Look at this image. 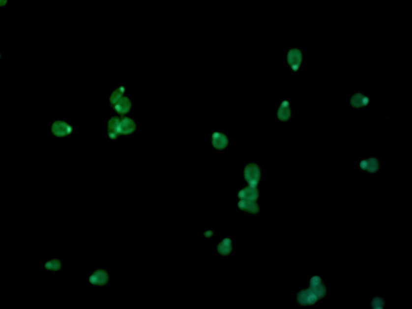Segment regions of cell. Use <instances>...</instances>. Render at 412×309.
Masks as SVG:
<instances>
[{"label":"cell","instance_id":"ba28073f","mask_svg":"<svg viewBox=\"0 0 412 309\" xmlns=\"http://www.w3.org/2000/svg\"><path fill=\"white\" fill-rule=\"evenodd\" d=\"M320 299L317 295L308 287L307 289H302L296 295V302L301 306H312L317 304Z\"/></svg>","mask_w":412,"mask_h":309},{"label":"cell","instance_id":"e0dca14e","mask_svg":"<svg viewBox=\"0 0 412 309\" xmlns=\"http://www.w3.org/2000/svg\"><path fill=\"white\" fill-rule=\"evenodd\" d=\"M125 91H126V88H125L124 85H119L111 93L110 98H109V103H110V106L111 107H113L118 103V101L122 97H123Z\"/></svg>","mask_w":412,"mask_h":309},{"label":"cell","instance_id":"7402d4cb","mask_svg":"<svg viewBox=\"0 0 412 309\" xmlns=\"http://www.w3.org/2000/svg\"><path fill=\"white\" fill-rule=\"evenodd\" d=\"M8 0H0V7H4L7 6Z\"/></svg>","mask_w":412,"mask_h":309},{"label":"cell","instance_id":"44dd1931","mask_svg":"<svg viewBox=\"0 0 412 309\" xmlns=\"http://www.w3.org/2000/svg\"><path fill=\"white\" fill-rule=\"evenodd\" d=\"M203 235L207 238H211V237H213V231L212 229H206L203 233Z\"/></svg>","mask_w":412,"mask_h":309},{"label":"cell","instance_id":"d6986e66","mask_svg":"<svg viewBox=\"0 0 412 309\" xmlns=\"http://www.w3.org/2000/svg\"><path fill=\"white\" fill-rule=\"evenodd\" d=\"M385 306V300L381 296H375L370 302V307L373 309H383Z\"/></svg>","mask_w":412,"mask_h":309},{"label":"cell","instance_id":"52a82bcc","mask_svg":"<svg viewBox=\"0 0 412 309\" xmlns=\"http://www.w3.org/2000/svg\"><path fill=\"white\" fill-rule=\"evenodd\" d=\"M211 144L216 151H224L230 146V138L226 133L213 131L211 135Z\"/></svg>","mask_w":412,"mask_h":309},{"label":"cell","instance_id":"30bf717a","mask_svg":"<svg viewBox=\"0 0 412 309\" xmlns=\"http://www.w3.org/2000/svg\"><path fill=\"white\" fill-rule=\"evenodd\" d=\"M359 168L362 171H367L369 173H375L380 169V162L375 156L360 160Z\"/></svg>","mask_w":412,"mask_h":309},{"label":"cell","instance_id":"9a60e30c","mask_svg":"<svg viewBox=\"0 0 412 309\" xmlns=\"http://www.w3.org/2000/svg\"><path fill=\"white\" fill-rule=\"evenodd\" d=\"M120 116H112L108 120L107 123V136L109 138L112 140H116L118 137V123H119Z\"/></svg>","mask_w":412,"mask_h":309},{"label":"cell","instance_id":"603a6c76","mask_svg":"<svg viewBox=\"0 0 412 309\" xmlns=\"http://www.w3.org/2000/svg\"><path fill=\"white\" fill-rule=\"evenodd\" d=\"M0 59H1V53H0Z\"/></svg>","mask_w":412,"mask_h":309},{"label":"cell","instance_id":"2e32d148","mask_svg":"<svg viewBox=\"0 0 412 309\" xmlns=\"http://www.w3.org/2000/svg\"><path fill=\"white\" fill-rule=\"evenodd\" d=\"M217 252L220 255L228 256L233 252V243L231 238H223L217 246Z\"/></svg>","mask_w":412,"mask_h":309},{"label":"cell","instance_id":"8992f818","mask_svg":"<svg viewBox=\"0 0 412 309\" xmlns=\"http://www.w3.org/2000/svg\"><path fill=\"white\" fill-rule=\"evenodd\" d=\"M137 130V125L135 119L127 116H120L119 123L118 127V136H130Z\"/></svg>","mask_w":412,"mask_h":309},{"label":"cell","instance_id":"277c9868","mask_svg":"<svg viewBox=\"0 0 412 309\" xmlns=\"http://www.w3.org/2000/svg\"><path fill=\"white\" fill-rule=\"evenodd\" d=\"M370 103H371V99L370 97L361 89L353 93L350 96V99H349V104L350 107L355 110L366 108L370 106Z\"/></svg>","mask_w":412,"mask_h":309},{"label":"cell","instance_id":"7a4b0ae2","mask_svg":"<svg viewBox=\"0 0 412 309\" xmlns=\"http://www.w3.org/2000/svg\"><path fill=\"white\" fill-rule=\"evenodd\" d=\"M262 171L260 165L256 163H249L243 169V177L251 186L258 187L261 180Z\"/></svg>","mask_w":412,"mask_h":309},{"label":"cell","instance_id":"9c48e42d","mask_svg":"<svg viewBox=\"0 0 412 309\" xmlns=\"http://www.w3.org/2000/svg\"><path fill=\"white\" fill-rule=\"evenodd\" d=\"M108 272L104 269H96L93 271V273L89 275L87 278V281L89 284L93 287H102L107 284L109 282Z\"/></svg>","mask_w":412,"mask_h":309},{"label":"cell","instance_id":"5b68a950","mask_svg":"<svg viewBox=\"0 0 412 309\" xmlns=\"http://www.w3.org/2000/svg\"><path fill=\"white\" fill-rule=\"evenodd\" d=\"M276 118L281 122H290L293 117V109L291 101L288 99H283L278 106L276 112Z\"/></svg>","mask_w":412,"mask_h":309},{"label":"cell","instance_id":"8fae6325","mask_svg":"<svg viewBox=\"0 0 412 309\" xmlns=\"http://www.w3.org/2000/svg\"><path fill=\"white\" fill-rule=\"evenodd\" d=\"M131 107L132 103L130 98L127 96H123L112 108L114 112H116L118 115L125 116L131 112Z\"/></svg>","mask_w":412,"mask_h":309},{"label":"cell","instance_id":"ac0fdd59","mask_svg":"<svg viewBox=\"0 0 412 309\" xmlns=\"http://www.w3.org/2000/svg\"><path fill=\"white\" fill-rule=\"evenodd\" d=\"M309 288L317 295V297L320 300L324 298L327 294V287H326L325 285L324 284L323 282L321 284L317 285V286H315V287H309Z\"/></svg>","mask_w":412,"mask_h":309},{"label":"cell","instance_id":"6da1fadb","mask_svg":"<svg viewBox=\"0 0 412 309\" xmlns=\"http://www.w3.org/2000/svg\"><path fill=\"white\" fill-rule=\"evenodd\" d=\"M287 66L293 74L299 73L304 63V53L300 48L292 47L288 49L286 54Z\"/></svg>","mask_w":412,"mask_h":309},{"label":"cell","instance_id":"5bb4252c","mask_svg":"<svg viewBox=\"0 0 412 309\" xmlns=\"http://www.w3.org/2000/svg\"><path fill=\"white\" fill-rule=\"evenodd\" d=\"M240 210L250 214H257L260 213V205L257 201L253 200H240L237 203Z\"/></svg>","mask_w":412,"mask_h":309},{"label":"cell","instance_id":"ffe728a7","mask_svg":"<svg viewBox=\"0 0 412 309\" xmlns=\"http://www.w3.org/2000/svg\"><path fill=\"white\" fill-rule=\"evenodd\" d=\"M322 282H322V279L321 276H313V277L310 279V281H309V287H315V286L321 284Z\"/></svg>","mask_w":412,"mask_h":309},{"label":"cell","instance_id":"4fadbf2b","mask_svg":"<svg viewBox=\"0 0 412 309\" xmlns=\"http://www.w3.org/2000/svg\"><path fill=\"white\" fill-rule=\"evenodd\" d=\"M62 269L63 262L61 258H49V259L43 262V271L44 272H49L55 274L62 271Z\"/></svg>","mask_w":412,"mask_h":309},{"label":"cell","instance_id":"7c38bea8","mask_svg":"<svg viewBox=\"0 0 412 309\" xmlns=\"http://www.w3.org/2000/svg\"><path fill=\"white\" fill-rule=\"evenodd\" d=\"M237 197L239 198V200L257 201L258 199L260 197V191H259L258 187L248 185V186L244 187L243 189H241L238 192Z\"/></svg>","mask_w":412,"mask_h":309},{"label":"cell","instance_id":"3957f363","mask_svg":"<svg viewBox=\"0 0 412 309\" xmlns=\"http://www.w3.org/2000/svg\"><path fill=\"white\" fill-rule=\"evenodd\" d=\"M73 127L69 122L64 120L53 121L50 127V135L57 139H64L71 136Z\"/></svg>","mask_w":412,"mask_h":309}]
</instances>
